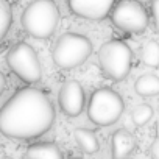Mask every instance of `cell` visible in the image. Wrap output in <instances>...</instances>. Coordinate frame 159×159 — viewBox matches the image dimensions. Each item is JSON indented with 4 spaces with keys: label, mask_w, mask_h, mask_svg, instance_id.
I'll use <instances>...</instances> for the list:
<instances>
[{
    "label": "cell",
    "mask_w": 159,
    "mask_h": 159,
    "mask_svg": "<svg viewBox=\"0 0 159 159\" xmlns=\"http://www.w3.org/2000/svg\"><path fill=\"white\" fill-rule=\"evenodd\" d=\"M24 30L36 39H48L56 31L59 10L53 0H33L20 17Z\"/></svg>",
    "instance_id": "obj_2"
},
{
    "label": "cell",
    "mask_w": 159,
    "mask_h": 159,
    "mask_svg": "<svg viewBox=\"0 0 159 159\" xmlns=\"http://www.w3.org/2000/svg\"><path fill=\"white\" fill-rule=\"evenodd\" d=\"M136 148V140L128 129H117L111 137V157L128 159Z\"/></svg>",
    "instance_id": "obj_10"
},
{
    "label": "cell",
    "mask_w": 159,
    "mask_h": 159,
    "mask_svg": "<svg viewBox=\"0 0 159 159\" xmlns=\"http://www.w3.org/2000/svg\"><path fill=\"white\" fill-rule=\"evenodd\" d=\"M73 139L76 142V145L80 147V150L84 151L86 154H94L100 150V143L98 139L95 136V133L92 129L88 128H76L73 131Z\"/></svg>",
    "instance_id": "obj_12"
},
{
    "label": "cell",
    "mask_w": 159,
    "mask_h": 159,
    "mask_svg": "<svg viewBox=\"0 0 159 159\" xmlns=\"http://www.w3.org/2000/svg\"><path fill=\"white\" fill-rule=\"evenodd\" d=\"M13 24V11L8 3V0H0V41H2Z\"/></svg>",
    "instance_id": "obj_15"
},
{
    "label": "cell",
    "mask_w": 159,
    "mask_h": 159,
    "mask_svg": "<svg viewBox=\"0 0 159 159\" xmlns=\"http://www.w3.org/2000/svg\"><path fill=\"white\" fill-rule=\"evenodd\" d=\"M55 122V108L45 92L22 88L0 108V133L10 139L31 140L45 134Z\"/></svg>",
    "instance_id": "obj_1"
},
{
    "label": "cell",
    "mask_w": 159,
    "mask_h": 159,
    "mask_svg": "<svg viewBox=\"0 0 159 159\" xmlns=\"http://www.w3.org/2000/svg\"><path fill=\"white\" fill-rule=\"evenodd\" d=\"M27 159H62L61 148L53 142H38L27 148Z\"/></svg>",
    "instance_id": "obj_11"
},
{
    "label": "cell",
    "mask_w": 159,
    "mask_h": 159,
    "mask_svg": "<svg viewBox=\"0 0 159 159\" xmlns=\"http://www.w3.org/2000/svg\"><path fill=\"white\" fill-rule=\"evenodd\" d=\"M2 159H11V157H2Z\"/></svg>",
    "instance_id": "obj_20"
},
{
    "label": "cell",
    "mask_w": 159,
    "mask_h": 159,
    "mask_svg": "<svg viewBox=\"0 0 159 159\" xmlns=\"http://www.w3.org/2000/svg\"><path fill=\"white\" fill-rule=\"evenodd\" d=\"M84 89L76 80H69L61 86L58 92V105L62 114H66L67 117H78L84 109Z\"/></svg>",
    "instance_id": "obj_8"
},
{
    "label": "cell",
    "mask_w": 159,
    "mask_h": 159,
    "mask_svg": "<svg viewBox=\"0 0 159 159\" xmlns=\"http://www.w3.org/2000/svg\"><path fill=\"white\" fill-rule=\"evenodd\" d=\"M134 91L140 97H154L159 95V76L145 73L140 75L136 83H134Z\"/></svg>",
    "instance_id": "obj_13"
},
{
    "label": "cell",
    "mask_w": 159,
    "mask_h": 159,
    "mask_svg": "<svg viewBox=\"0 0 159 159\" xmlns=\"http://www.w3.org/2000/svg\"><path fill=\"white\" fill-rule=\"evenodd\" d=\"M117 0H67L70 13L81 19L102 20L108 17Z\"/></svg>",
    "instance_id": "obj_9"
},
{
    "label": "cell",
    "mask_w": 159,
    "mask_h": 159,
    "mask_svg": "<svg viewBox=\"0 0 159 159\" xmlns=\"http://www.w3.org/2000/svg\"><path fill=\"white\" fill-rule=\"evenodd\" d=\"M150 154H151V159H159V136L153 140L151 148H150Z\"/></svg>",
    "instance_id": "obj_18"
},
{
    "label": "cell",
    "mask_w": 159,
    "mask_h": 159,
    "mask_svg": "<svg viewBox=\"0 0 159 159\" xmlns=\"http://www.w3.org/2000/svg\"><path fill=\"white\" fill-rule=\"evenodd\" d=\"M92 53V42L80 33H64L53 44V62L59 69H75L81 66Z\"/></svg>",
    "instance_id": "obj_3"
},
{
    "label": "cell",
    "mask_w": 159,
    "mask_h": 159,
    "mask_svg": "<svg viewBox=\"0 0 159 159\" xmlns=\"http://www.w3.org/2000/svg\"><path fill=\"white\" fill-rule=\"evenodd\" d=\"M111 20L120 31L139 34L148 27V13L139 0H119L111 11Z\"/></svg>",
    "instance_id": "obj_7"
},
{
    "label": "cell",
    "mask_w": 159,
    "mask_h": 159,
    "mask_svg": "<svg viewBox=\"0 0 159 159\" xmlns=\"http://www.w3.org/2000/svg\"><path fill=\"white\" fill-rule=\"evenodd\" d=\"M151 17L154 24V31L159 34V0H151Z\"/></svg>",
    "instance_id": "obj_17"
},
{
    "label": "cell",
    "mask_w": 159,
    "mask_h": 159,
    "mask_svg": "<svg viewBox=\"0 0 159 159\" xmlns=\"http://www.w3.org/2000/svg\"><path fill=\"white\" fill-rule=\"evenodd\" d=\"M98 64L106 78L112 81H122L131 70L133 50L123 41H108L98 50Z\"/></svg>",
    "instance_id": "obj_4"
},
{
    "label": "cell",
    "mask_w": 159,
    "mask_h": 159,
    "mask_svg": "<svg viewBox=\"0 0 159 159\" xmlns=\"http://www.w3.org/2000/svg\"><path fill=\"white\" fill-rule=\"evenodd\" d=\"M140 59L145 66L151 69H157L159 67V42L154 39L143 42L140 48Z\"/></svg>",
    "instance_id": "obj_14"
},
{
    "label": "cell",
    "mask_w": 159,
    "mask_h": 159,
    "mask_svg": "<svg viewBox=\"0 0 159 159\" xmlns=\"http://www.w3.org/2000/svg\"><path fill=\"white\" fill-rule=\"evenodd\" d=\"M153 117V108L147 103L137 105L133 111H131V120L134 122V125L142 126L145 123H148Z\"/></svg>",
    "instance_id": "obj_16"
},
{
    "label": "cell",
    "mask_w": 159,
    "mask_h": 159,
    "mask_svg": "<svg viewBox=\"0 0 159 159\" xmlns=\"http://www.w3.org/2000/svg\"><path fill=\"white\" fill-rule=\"evenodd\" d=\"M75 159H81V157H75Z\"/></svg>",
    "instance_id": "obj_21"
},
{
    "label": "cell",
    "mask_w": 159,
    "mask_h": 159,
    "mask_svg": "<svg viewBox=\"0 0 159 159\" xmlns=\"http://www.w3.org/2000/svg\"><path fill=\"white\" fill-rule=\"evenodd\" d=\"M7 64L11 72L27 84H36L42 76L38 53L27 42H17L10 48L7 53Z\"/></svg>",
    "instance_id": "obj_6"
},
{
    "label": "cell",
    "mask_w": 159,
    "mask_h": 159,
    "mask_svg": "<svg viewBox=\"0 0 159 159\" xmlns=\"http://www.w3.org/2000/svg\"><path fill=\"white\" fill-rule=\"evenodd\" d=\"M5 88H7V80H5V75L0 72V95L5 92Z\"/></svg>",
    "instance_id": "obj_19"
},
{
    "label": "cell",
    "mask_w": 159,
    "mask_h": 159,
    "mask_svg": "<svg viewBox=\"0 0 159 159\" xmlns=\"http://www.w3.org/2000/svg\"><path fill=\"white\" fill-rule=\"evenodd\" d=\"M125 103L119 92L102 88L92 92L88 103V117L92 123L98 126L114 125L123 114Z\"/></svg>",
    "instance_id": "obj_5"
}]
</instances>
